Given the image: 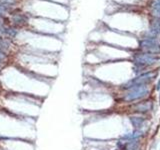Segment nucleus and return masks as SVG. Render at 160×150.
<instances>
[{
	"label": "nucleus",
	"mask_w": 160,
	"mask_h": 150,
	"mask_svg": "<svg viewBox=\"0 0 160 150\" xmlns=\"http://www.w3.org/2000/svg\"><path fill=\"white\" fill-rule=\"evenodd\" d=\"M5 28H6V27L4 26V22H3V19H2L1 17H0V30H1V31L3 32L4 30H5Z\"/></svg>",
	"instance_id": "f8f14e48"
},
{
	"label": "nucleus",
	"mask_w": 160,
	"mask_h": 150,
	"mask_svg": "<svg viewBox=\"0 0 160 150\" xmlns=\"http://www.w3.org/2000/svg\"><path fill=\"white\" fill-rule=\"evenodd\" d=\"M156 76V72H146V73H143L139 76L133 78L132 80L124 85V88L125 89H130L132 87L135 86H139V85H146L148 84L150 81H152L153 78Z\"/></svg>",
	"instance_id": "f03ea898"
},
{
	"label": "nucleus",
	"mask_w": 160,
	"mask_h": 150,
	"mask_svg": "<svg viewBox=\"0 0 160 150\" xmlns=\"http://www.w3.org/2000/svg\"><path fill=\"white\" fill-rule=\"evenodd\" d=\"M143 135V133L141 131H138V130H136V131H134L132 133H129V134H126L125 136L122 137L123 140H128V141H133V140H136L138 138H140Z\"/></svg>",
	"instance_id": "0eeeda50"
},
{
	"label": "nucleus",
	"mask_w": 160,
	"mask_h": 150,
	"mask_svg": "<svg viewBox=\"0 0 160 150\" xmlns=\"http://www.w3.org/2000/svg\"><path fill=\"white\" fill-rule=\"evenodd\" d=\"M4 58H5V54L1 51V50H0V62L3 61Z\"/></svg>",
	"instance_id": "ddd939ff"
},
{
	"label": "nucleus",
	"mask_w": 160,
	"mask_h": 150,
	"mask_svg": "<svg viewBox=\"0 0 160 150\" xmlns=\"http://www.w3.org/2000/svg\"><path fill=\"white\" fill-rule=\"evenodd\" d=\"M2 4H5V5H11V4H14L16 2V0H0Z\"/></svg>",
	"instance_id": "9d476101"
},
{
	"label": "nucleus",
	"mask_w": 160,
	"mask_h": 150,
	"mask_svg": "<svg viewBox=\"0 0 160 150\" xmlns=\"http://www.w3.org/2000/svg\"><path fill=\"white\" fill-rule=\"evenodd\" d=\"M159 60V57L156 56V54L152 53H142L138 54L135 56V64L137 65L139 68H144L150 66V65L155 64Z\"/></svg>",
	"instance_id": "7ed1b4c3"
},
{
	"label": "nucleus",
	"mask_w": 160,
	"mask_h": 150,
	"mask_svg": "<svg viewBox=\"0 0 160 150\" xmlns=\"http://www.w3.org/2000/svg\"><path fill=\"white\" fill-rule=\"evenodd\" d=\"M132 109L136 112H148L152 109V103L150 101H143L135 104Z\"/></svg>",
	"instance_id": "39448f33"
},
{
	"label": "nucleus",
	"mask_w": 160,
	"mask_h": 150,
	"mask_svg": "<svg viewBox=\"0 0 160 150\" xmlns=\"http://www.w3.org/2000/svg\"><path fill=\"white\" fill-rule=\"evenodd\" d=\"M13 22L15 24H23L25 22V19L23 15H20V14H16V15H13Z\"/></svg>",
	"instance_id": "1a4fd4ad"
},
{
	"label": "nucleus",
	"mask_w": 160,
	"mask_h": 150,
	"mask_svg": "<svg viewBox=\"0 0 160 150\" xmlns=\"http://www.w3.org/2000/svg\"><path fill=\"white\" fill-rule=\"evenodd\" d=\"M129 120H130V122H131L132 126L134 128H136V129L142 127L144 122H145L144 118L143 117H139V116H131L129 118Z\"/></svg>",
	"instance_id": "423d86ee"
},
{
	"label": "nucleus",
	"mask_w": 160,
	"mask_h": 150,
	"mask_svg": "<svg viewBox=\"0 0 160 150\" xmlns=\"http://www.w3.org/2000/svg\"><path fill=\"white\" fill-rule=\"evenodd\" d=\"M7 11V8L5 5H3L2 3H0V14H4Z\"/></svg>",
	"instance_id": "9b49d317"
},
{
	"label": "nucleus",
	"mask_w": 160,
	"mask_h": 150,
	"mask_svg": "<svg viewBox=\"0 0 160 150\" xmlns=\"http://www.w3.org/2000/svg\"><path fill=\"white\" fill-rule=\"evenodd\" d=\"M149 93V88L146 85H139L130 88L129 91L125 94L124 100L127 102H132L135 100H139L143 97H145Z\"/></svg>",
	"instance_id": "f257e3e1"
},
{
	"label": "nucleus",
	"mask_w": 160,
	"mask_h": 150,
	"mask_svg": "<svg viewBox=\"0 0 160 150\" xmlns=\"http://www.w3.org/2000/svg\"><path fill=\"white\" fill-rule=\"evenodd\" d=\"M152 11L155 16L160 17V0H153Z\"/></svg>",
	"instance_id": "6e6552de"
},
{
	"label": "nucleus",
	"mask_w": 160,
	"mask_h": 150,
	"mask_svg": "<svg viewBox=\"0 0 160 150\" xmlns=\"http://www.w3.org/2000/svg\"><path fill=\"white\" fill-rule=\"evenodd\" d=\"M0 39H1V35H0Z\"/></svg>",
	"instance_id": "4468645a"
},
{
	"label": "nucleus",
	"mask_w": 160,
	"mask_h": 150,
	"mask_svg": "<svg viewBox=\"0 0 160 150\" xmlns=\"http://www.w3.org/2000/svg\"><path fill=\"white\" fill-rule=\"evenodd\" d=\"M140 47H141L145 52L157 54L160 52V44L154 40V38H145L140 42Z\"/></svg>",
	"instance_id": "20e7f679"
}]
</instances>
